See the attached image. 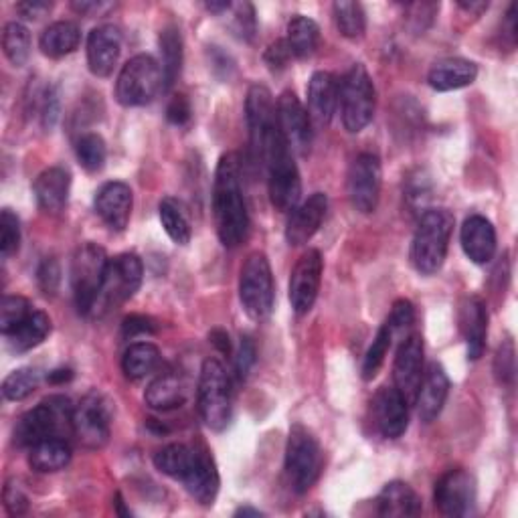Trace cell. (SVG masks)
Instances as JSON below:
<instances>
[{"label": "cell", "instance_id": "16", "mask_svg": "<svg viewBox=\"0 0 518 518\" xmlns=\"http://www.w3.org/2000/svg\"><path fill=\"white\" fill-rule=\"evenodd\" d=\"M434 502L444 516H468L476 504V478L464 468L446 472L436 482Z\"/></svg>", "mask_w": 518, "mask_h": 518}, {"label": "cell", "instance_id": "40", "mask_svg": "<svg viewBox=\"0 0 518 518\" xmlns=\"http://www.w3.org/2000/svg\"><path fill=\"white\" fill-rule=\"evenodd\" d=\"M334 21L342 37L361 39L367 31V15L361 3H351V0H340L334 3Z\"/></svg>", "mask_w": 518, "mask_h": 518}, {"label": "cell", "instance_id": "48", "mask_svg": "<svg viewBox=\"0 0 518 518\" xmlns=\"http://www.w3.org/2000/svg\"><path fill=\"white\" fill-rule=\"evenodd\" d=\"M233 31L239 39L243 41H253L257 33V19H255V9L251 3H241L233 7Z\"/></svg>", "mask_w": 518, "mask_h": 518}, {"label": "cell", "instance_id": "47", "mask_svg": "<svg viewBox=\"0 0 518 518\" xmlns=\"http://www.w3.org/2000/svg\"><path fill=\"white\" fill-rule=\"evenodd\" d=\"M385 324L389 326L393 338L395 336H403V338L409 336V330L415 324V308H413V304L409 300H405V298L397 300L393 304V310H391V314H389Z\"/></svg>", "mask_w": 518, "mask_h": 518}, {"label": "cell", "instance_id": "50", "mask_svg": "<svg viewBox=\"0 0 518 518\" xmlns=\"http://www.w3.org/2000/svg\"><path fill=\"white\" fill-rule=\"evenodd\" d=\"M37 282L43 294L53 296L61 284V268L55 257H45L39 270H37Z\"/></svg>", "mask_w": 518, "mask_h": 518}, {"label": "cell", "instance_id": "1", "mask_svg": "<svg viewBox=\"0 0 518 518\" xmlns=\"http://www.w3.org/2000/svg\"><path fill=\"white\" fill-rule=\"evenodd\" d=\"M213 217L219 241L239 247L249 231V213L241 187V162L235 152L219 158L213 181Z\"/></svg>", "mask_w": 518, "mask_h": 518}, {"label": "cell", "instance_id": "14", "mask_svg": "<svg viewBox=\"0 0 518 518\" xmlns=\"http://www.w3.org/2000/svg\"><path fill=\"white\" fill-rule=\"evenodd\" d=\"M383 185L381 160L373 152L359 154L349 168V199L355 211L371 215L379 207Z\"/></svg>", "mask_w": 518, "mask_h": 518}, {"label": "cell", "instance_id": "51", "mask_svg": "<svg viewBox=\"0 0 518 518\" xmlns=\"http://www.w3.org/2000/svg\"><path fill=\"white\" fill-rule=\"evenodd\" d=\"M255 359H257V353H255V344L251 342L249 336H243L239 340V349L235 353V371H237V377L243 381L247 379L251 367L255 365Z\"/></svg>", "mask_w": 518, "mask_h": 518}, {"label": "cell", "instance_id": "5", "mask_svg": "<svg viewBox=\"0 0 518 518\" xmlns=\"http://www.w3.org/2000/svg\"><path fill=\"white\" fill-rule=\"evenodd\" d=\"M239 300L243 312L255 322L270 318V314L274 312L276 286L266 253L253 251L247 255L239 276Z\"/></svg>", "mask_w": 518, "mask_h": 518}, {"label": "cell", "instance_id": "62", "mask_svg": "<svg viewBox=\"0 0 518 518\" xmlns=\"http://www.w3.org/2000/svg\"><path fill=\"white\" fill-rule=\"evenodd\" d=\"M205 7H207V11L213 13V15H223V13H227V11L233 9V5L227 3V0H223V3H207Z\"/></svg>", "mask_w": 518, "mask_h": 518}, {"label": "cell", "instance_id": "36", "mask_svg": "<svg viewBox=\"0 0 518 518\" xmlns=\"http://www.w3.org/2000/svg\"><path fill=\"white\" fill-rule=\"evenodd\" d=\"M160 365V351L152 342H134L122 357V371L130 381H142L150 377Z\"/></svg>", "mask_w": 518, "mask_h": 518}, {"label": "cell", "instance_id": "38", "mask_svg": "<svg viewBox=\"0 0 518 518\" xmlns=\"http://www.w3.org/2000/svg\"><path fill=\"white\" fill-rule=\"evenodd\" d=\"M158 213H160V223L172 241H175L177 245L191 243L193 229H191L189 217H187L181 201L172 199V197L162 199L158 205Z\"/></svg>", "mask_w": 518, "mask_h": 518}, {"label": "cell", "instance_id": "41", "mask_svg": "<svg viewBox=\"0 0 518 518\" xmlns=\"http://www.w3.org/2000/svg\"><path fill=\"white\" fill-rule=\"evenodd\" d=\"M3 51L15 67H23L31 57V33L23 23H9L3 31Z\"/></svg>", "mask_w": 518, "mask_h": 518}, {"label": "cell", "instance_id": "13", "mask_svg": "<svg viewBox=\"0 0 518 518\" xmlns=\"http://www.w3.org/2000/svg\"><path fill=\"white\" fill-rule=\"evenodd\" d=\"M245 120L249 130V144L255 160H262L272 138L278 134V114L272 92L266 85H251L245 100Z\"/></svg>", "mask_w": 518, "mask_h": 518}, {"label": "cell", "instance_id": "59", "mask_svg": "<svg viewBox=\"0 0 518 518\" xmlns=\"http://www.w3.org/2000/svg\"><path fill=\"white\" fill-rule=\"evenodd\" d=\"M73 379V371L71 369H55L47 375V381L53 383V385H61V383H67Z\"/></svg>", "mask_w": 518, "mask_h": 518}, {"label": "cell", "instance_id": "49", "mask_svg": "<svg viewBox=\"0 0 518 518\" xmlns=\"http://www.w3.org/2000/svg\"><path fill=\"white\" fill-rule=\"evenodd\" d=\"M514 344L512 340L502 342L498 351H496V359H494V373L500 385H512L514 383Z\"/></svg>", "mask_w": 518, "mask_h": 518}, {"label": "cell", "instance_id": "35", "mask_svg": "<svg viewBox=\"0 0 518 518\" xmlns=\"http://www.w3.org/2000/svg\"><path fill=\"white\" fill-rule=\"evenodd\" d=\"M51 334V318L41 312V310H33L7 338H9V347L15 353H27Z\"/></svg>", "mask_w": 518, "mask_h": 518}, {"label": "cell", "instance_id": "28", "mask_svg": "<svg viewBox=\"0 0 518 518\" xmlns=\"http://www.w3.org/2000/svg\"><path fill=\"white\" fill-rule=\"evenodd\" d=\"M478 77V65L462 57L438 61L427 73V81L436 92H454L472 85Z\"/></svg>", "mask_w": 518, "mask_h": 518}, {"label": "cell", "instance_id": "37", "mask_svg": "<svg viewBox=\"0 0 518 518\" xmlns=\"http://www.w3.org/2000/svg\"><path fill=\"white\" fill-rule=\"evenodd\" d=\"M286 43L296 59H308L316 53L320 45V27L316 25V21L304 15H296L288 23Z\"/></svg>", "mask_w": 518, "mask_h": 518}, {"label": "cell", "instance_id": "63", "mask_svg": "<svg viewBox=\"0 0 518 518\" xmlns=\"http://www.w3.org/2000/svg\"><path fill=\"white\" fill-rule=\"evenodd\" d=\"M235 516H264V512L257 510V508H251V506H241V508L235 510Z\"/></svg>", "mask_w": 518, "mask_h": 518}, {"label": "cell", "instance_id": "52", "mask_svg": "<svg viewBox=\"0 0 518 518\" xmlns=\"http://www.w3.org/2000/svg\"><path fill=\"white\" fill-rule=\"evenodd\" d=\"M193 110H191V102L185 94H177L175 98L170 100L168 108H166V118L172 126H187L191 122Z\"/></svg>", "mask_w": 518, "mask_h": 518}, {"label": "cell", "instance_id": "57", "mask_svg": "<svg viewBox=\"0 0 518 518\" xmlns=\"http://www.w3.org/2000/svg\"><path fill=\"white\" fill-rule=\"evenodd\" d=\"M51 9H53V5L47 3V0H25V3L17 5L19 15L25 17L27 21H37V19L45 17Z\"/></svg>", "mask_w": 518, "mask_h": 518}, {"label": "cell", "instance_id": "54", "mask_svg": "<svg viewBox=\"0 0 518 518\" xmlns=\"http://www.w3.org/2000/svg\"><path fill=\"white\" fill-rule=\"evenodd\" d=\"M292 51L286 43V39H280L276 43H272L268 49H266V55H264V61L266 65L272 69V71H284L290 61H292Z\"/></svg>", "mask_w": 518, "mask_h": 518}, {"label": "cell", "instance_id": "56", "mask_svg": "<svg viewBox=\"0 0 518 518\" xmlns=\"http://www.w3.org/2000/svg\"><path fill=\"white\" fill-rule=\"evenodd\" d=\"M41 118H43V126L47 130H51L59 118V96L53 88H49L43 94V106H41Z\"/></svg>", "mask_w": 518, "mask_h": 518}, {"label": "cell", "instance_id": "39", "mask_svg": "<svg viewBox=\"0 0 518 518\" xmlns=\"http://www.w3.org/2000/svg\"><path fill=\"white\" fill-rule=\"evenodd\" d=\"M193 454H195V448H191V446L168 444L154 454V466L164 476L181 482V478L185 476V472L191 466Z\"/></svg>", "mask_w": 518, "mask_h": 518}, {"label": "cell", "instance_id": "44", "mask_svg": "<svg viewBox=\"0 0 518 518\" xmlns=\"http://www.w3.org/2000/svg\"><path fill=\"white\" fill-rule=\"evenodd\" d=\"M391 342H393V334L389 330L387 324H383L373 340V344L369 347L367 355H365V361H363V379L365 381H373L377 377V373L381 371L383 363H385V357L391 349Z\"/></svg>", "mask_w": 518, "mask_h": 518}, {"label": "cell", "instance_id": "9", "mask_svg": "<svg viewBox=\"0 0 518 518\" xmlns=\"http://www.w3.org/2000/svg\"><path fill=\"white\" fill-rule=\"evenodd\" d=\"M322 450L310 429L302 423L290 427L286 444V476L296 494H306L322 474Z\"/></svg>", "mask_w": 518, "mask_h": 518}, {"label": "cell", "instance_id": "15", "mask_svg": "<svg viewBox=\"0 0 518 518\" xmlns=\"http://www.w3.org/2000/svg\"><path fill=\"white\" fill-rule=\"evenodd\" d=\"M324 272V259L318 249H308L296 262L290 276V304L298 316H304L312 310Z\"/></svg>", "mask_w": 518, "mask_h": 518}, {"label": "cell", "instance_id": "29", "mask_svg": "<svg viewBox=\"0 0 518 518\" xmlns=\"http://www.w3.org/2000/svg\"><path fill=\"white\" fill-rule=\"evenodd\" d=\"M71 189V175L63 166H51L43 170L33 185L39 207L47 213H61L67 205Z\"/></svg>", "mask_w": 518, "mask_h": 518}, {"label": "cell", "instance_id": "42", "mask_svg": "<svg viewBox=\"0 0 518 518\" xmlns=\"http://www.w3.org/2000/svg\"><path fill=\"white\" fill-rule=\"evenodd\" d=\"M75 154H77L79 164L85 170H88V172H100L104 168V164H106L108 148H106V142H104V138L100 134L88 132V134H83L77 140Z\"/></svg>", "mask_w": 518, "mask_h": 518}, {"label": "cell", "instance_id": "7", "mask_svg": "<svg viewBox=\"0 0 518 518\" xmlns=\"http://www.w3.org/2000/svg\"><path fill=\"white\" fill-rule=\"evenodd\" d=\"M199 413L205 425L213 431H223L233 413V395H231V379L217 359H205L199 373V389H197Z\"/></svg>", "mask_w": 518, "mask_h": 518}, {"label": "cell", "instance_id": "31", "mask_svg": "<svg viewBox=\"0 0 518 518\" xmlns=\"http://www.w3.org/2000/svg\"><path fill=\"white\" fill-rule=\"evenodd\" d=\"M377 508L379 514L385 518H405V516H417L421 512V500L417 492L401 482L393 480L385 484L377 498Z\"/></svg>", "mask_w": 518, "mask_h": 518}, {"label": "cell", "instance_id": "27", "mask_svg": "<svg viewBox=\"0 0 518 518\" xmlns=\"http://www.w3.org/2000/svg\"><path fill=\"white\" fill-rule=\"evenodd\" d=\"M460 241L470 262L478 266L492 262L496 255V229L482 215H472L464 221Z\"/></svg>", "mask_w": 518, "mask_h": 518}, {"label": "cell", "instance_id": "24", "mask_svg": "<svg viewBox=\"0 0 518 518\" xmlns=\"http://www.w3.org/2000/svg\"><path fill=\"white\" fill-rule=\"evenodd\" d=\"M134 207L132 189L126 183H106L96 195V213L112 231H124Z\"/></svg>", "mask_w": 518, "mask_h": 518}, {"label": "cell", "instance_id": "46", "mask_svg": "<svg viewBox=\"0 0 518 518\" xmlns=\"http://www.w3.org/2000/svg\"><path fill=\"white\" fill-rule=\"evenodd\" d=\"M21 245V221L11 209L0 211V255L9 259Z\"/></svg>", "mask_w": 518, "mask_h": 518}, {"label": "cell", "instance_id": "10", "mask_svg": "<svg viewBox=\"0 0 518 518\" xmlns=\"http://www.w3.org/2000/svg\"><path fill=\"white\" fill-rule=\"evenodd\" d=\"M164 90L160 63L152 55L132 57L120 71L116 81V100L124 108H140L150 104Z\"/></svg>", "mask_w": 518, "mask_h": 518}, {"label": "cell", "instance_id": "22", "mask_svg": "<svg viewBox=\"0 0 518 518\" xmlns=\"http://www.w3.org/2000/svg\"><path fill=\"white\" fill-rule=\"evenodd\" d=\"M450 395V377L446 369L440 363H431L427 371H423V379L415 397L417 403V413L423 423L434 421Z\"/></svg>", "mask_w": 518, "mask_h": 518}, {"label": "cell", "instance_id": "17", "mask_svg": "<svg viewBox=\"0 0 518 518\" xmlns=\"http://www.w3.org/2000/svg\"><path fill=\"white\" fill-rule=\"evenodd\" d=\"M278 128L292 152L308 154L312 144V120L294 92H284L276 104Z\"/></svg>", "mask_w": 518, "mask_h": 518}, {"label": "cell", "instance_id": "12", "mask_svg": "<svg viewBox=\"0 0 518 518\" xmlns=\"http://www.w3.org/2000/svg\"><path fill=\"white\" fill-rule=\"evenodd\" d=\"M144 266L136 253H120L108 259L104 284L94 314H106L108 310L130 300L142 286Z\"/></svg>", "mask_w": 518, "mask_h": 518}, {"label": "cell", "instance_id": "21", "mask_svg": "<svg viewBox=\"0 0 518 518\" xmlns=\"http://www.w3.org/2000/svg\"><path fill=\"white\" fill-rule=\"evenodd\" d=\"M328 211V197L324 193H314L302 205H298L286 223V241L292 247L306 245L322 227Z\"/></svg>", "mask_w": 518, "mask_h": 518}, {"label": "cell", "instance_id": "4", "mask_svg": "<svg viewBox=\"0 0 518 518\" xmlns=\"http://www.w3.org/2000/svg\"><path fill=\"white\" fill-rule=\"evenodd\" d=\"M262 162L268 168V189L272 205L282 213H292L302 197V181L294 152L286 144L280 130L272 138Z\"/></svg>", "mask_w": 518, "mask_h": 518}, {"label": "cell", "instance_id": "45", "mask_svg": "<svg viewBox=\"0 0 518 518\" xmlns=\"http://www.w3.org/2000/svg\"><path fill=\"white\" fill-rule=\"evenodd\" d=\"M33 312L31 302L23 296H5L3 306H0V330L9 336L29 314Z\"/></svg>", "mask_w": 518, "mask_h": 518}, {"label": "cell", "instance_id": "6", "mask_svg": "<svg viewBox=\"0 0 518 518\" xmlns=\"http://www.w3.org/2000/svg\"><path fill=\"white\" fill-rule=\"evenodd\" d=\"M338 104L342 124L351 134L363 132L375 118L377 92L365 65H353L340 81Z\"/></svg>", "mask_w": 518, "mask_h": 518}, {"label": "cell", "instance_id": "25", "mask_svg": "<svg viewBox=\"0 0 518 518\" xmlns=\"http://www.w3.org/2000/svg\"><path fill=\"white\" fill-rule=\"evenodd\" d=\"M340 83L330 71H316L308 83V114L312 124L328 126L338 106Z\"/></svg>", "mask_w": 518, "mask_h": 518}, {"label": "cell", "instance_id": "8", "mask_svg": "<svg viewBox=\"0 0 518 518\" xmlns=\"http://www.w3.org/2000/svg\"><path fill=\"white\" fill-rule=\"evenodd\" d=\"M108 266V255L104 247L96 243H83L71 262V288L79 314L90 316L96 310L104 274Z\"/></svg>", "mask_w": 518, "mask_h": 518}, {"label": "cell", "instance_id": "33", "mask_svg": "<svg viewBox=\"0 0 518 518\" xmlns=\"http://www.w3.org/2000/svg\"><path fill=\"white\" fill-rule=\"evenodd\" d=\"M158 45H160V67H162V75H164V90H170L172 83H175L181 75L183 69V37L181 31L175 25H168L160 31L158 37Z\"/></svg>", "mask_w": 518, "mask_h": 518}, {"label": "cell", "instance_id": "32", "mask_svg": "<svg viewBox=\"0 0 518 518\" xmlns=\"http://www.w3.org/2000/svg\"><path fill=\"white\" fill-rule=\"evenodd\" d=\"M79 43H81V29L73 21H57L49 25L39 39V47L43 55L51 59H61L65 55H71L79 47Z\"/></svg>", "mask_w": 518, "mask_h": 518}, {"label": "cell", "instance_id": "18", "mask_svg": "<svg viewBox=\"0 0 518 518\" xmlns=\"http://www.w3.org/2000/svg\"><path fill=\"white\" fill-rule=\"evenodd\" d=\"M423 336L413 332L403 338L401 347L393 365V381L395 389L407 399V403H415L421 379H423Z\"/></svg>", "mask_w": 518, "mask_h": 518}, {"label": "cell", "instance_id": "2", "mask_svg": "<svg viewBox=\"0 0 518 518\" xmlns=\"http://www.w3.org/2000/svg\"><path fill=\"white\" fill-rule=\"evenodd\" d=\"M454 223L448 209H429L421 215L411 243V264L421 276H434L442 270Z\"/></svg>", "mask_w": 518, "mask_h": 518}, {"label": "cell", "instance_id": "53", "mask_svg": "<svg viewBox=\"0 0 518 518\" xmlns=\"http://www.w3.org/2000/svg\"><path fill=\"white\" fill-rule=\"evenodd\" d=\"M3 498H5V508L13 516H21V514H25L29 510V498L23 492V488L17 484V480H9L7 482Z\"/></svg>", "mask_w": 518, "mask_h": 518}, {"label": "cell", "instance_id": "58", "mask_svg": "<svg viewBox=\"0 0 518 518\" xmlns=\"http://www.w3.org/2000/svg\"><path fill=\"white\" fill-rule=\"evenodd\" d=\"M209 342L213 344V347H215L219 353H223V355H229V353H231V338H229V334H227L225 330L215 328V330L209 334Z\"/></svg>", "mask_w": 518, "mask_h": 518}, {"label": "cell", "instance_id": "11", "mask_svg": "<svg viewBox=\"0 0 518 518\" xmlns=\"http://www.w3.org/2000/svg\"><path fill=\"white\" fill-rule=\"evenodd\" d=\"M112 403L100 391H90L75 407L71 417V434L88 450H100L112 434Z\"/></svg>", "mask_w": 518, "mask_h": 518}, {"label": "cell", "instance_id": "23", "mask_svg": "<svg viewBox=\"0 0 518 518\" xmlns=\"http://www.w3.org/2000/svg\"><path fill=\"white\" fill-rule=\"evenodd\" d=\"M122 53V33L114 25L96 27L88 37V65L96 77H110Z\"/></svg>", "mask_w": 518, "mask_h": 518}, {"label": "cell", "instance_id": "20", "mask_svg": "<svg viewBox=\"0 0 518 518\" xmlns=\"http://www.w3.org/2000/svg\"><path fill=\"white\" fill-rule=\"evenodd\" d=\"M185 490L203 506H211L219 494V472L217 464L207 448H195L193 460L185 476L181 478Z\"/></svg>", "mask_w": 518, "mask_h": 518}, {"label": "cell", "instance_id": "19", "mask_svg": "<svg viewBox=\"0 0 518 518\" xmlns=\"http://www.w3.org/2000/svg\"><path fill=\"white\" fill-rule=\"evenodd\" d=\"M373 421L387 440H399L409 427V403L395 387H381L373 397Z\"/></svg>", "mask_w": 518, "mask_h": 518}, {"label": "cell", "instance_id": "26", "mask_svg": "<svg viewBox=\"0 0 518 518\" xmlns=\"http://www.w3.org/2000/svg\"><path fill=\"white\" fill-rule=\"evenodd\" d=\"M460 330L466 340L468 359L478 361L486 349L488 336V308L478 296H470L460 306Z\"/></svg>", "mask_w": 518, "mask_h": 518}, {"label": "cell", "instance_id": "30", "mask_svg": "<svg viewBox=\"0 0 518 518\" xmlns=\"http://www.w3.org/2000/svg\"><path fill=\"white\" fill-rule=\"evenodd\" d=\"M189 395L187 381L177 373H164L156 377L144 391V401L150 409L170 411L183 407Z\"/></svg>", "mask_w": 518, "mask_h": 518}, {"label": "cell", "instance_id": "3", "mask_svg": "<svg viewBox=\"0 0 518 518\" xmlns=\"http://www.w3.org/2000/svg\"><path fill=\"white\" fill-rule=\"evenodd\" d=\"M73 403L65 395H51L37 407L29 409L19 417L13 442L17 448H33L47 438H63L65 431H71Z\"/></svg>", "mask_w": 518, "mask_h": 518}, {"label": "cell", "instance_id": "43", "mask_svg": "<svg viewBox=\"0 0 518 518\" xmlns=\"http://www.w3.org/2000/svg\"><path fill=\"white\" fill-rule=\"evenodd\" d=\"M41 383V373L33 367H23L13 371L3 381V395L9 401H23L27 399Z\"/></svg>", "mask_w": 518, "mask_h": 518}, {"label": "cell", "instance_id": "34", "mask_svg": "<svg viewBox=\"0 0 518 518\" xmlns=\"http://www.w3.org/2000/svg\"><path fill=\"white\" fill-rule=\"evenodd\" d=\"M71 462V446L65 438H47L29 448V466L39 474L63 470Z\"/></svg>", "mask_w": 518, "mask_h": 518}, {"label": "cell", "instance_id": "60", "mask_svg": "<svg viewBox=\"0 0 518 518\" xmlns=\"http://www.w3.org/2000/svg\"><path fill=\"white\" fill-rule=\"evenodd\" d=\"M71 7H73V11H77L79 15H90L92 11H100L104 5H102V3H73Z\"/></svg>", "mask_w": 518, "mask_h": 518}, {"label": "cell", "instance_id": "55", "mask_svg": "<svg viewBox=\"0 0 518 518\" xmlns=\"http://www.w3.org/2000/svg\"><path fill=\"white\" fill-rule=\"evenodd\" d=\"M156 326L150 318L140 316V314H132L122 322V336L124 338H136L142 334H154Z\"/></svg>", "mask_w": 518, "mask_h": 518}, {"label": "cell", "instance_id": "61", "mask_svg": "<svg viewBox=\"0 0 518 518\" xmlns=\"http://www.w3.org/2000/svg\"><path fill=\"white\" fill-rule=\"evenodd\" d=\"M460 9L468 11V13H474V15H480L484 11H488V3H484V0H480V3H458Z\"/></svg>", "mask_w": 518, "mask_h": 518}]
</instances>
